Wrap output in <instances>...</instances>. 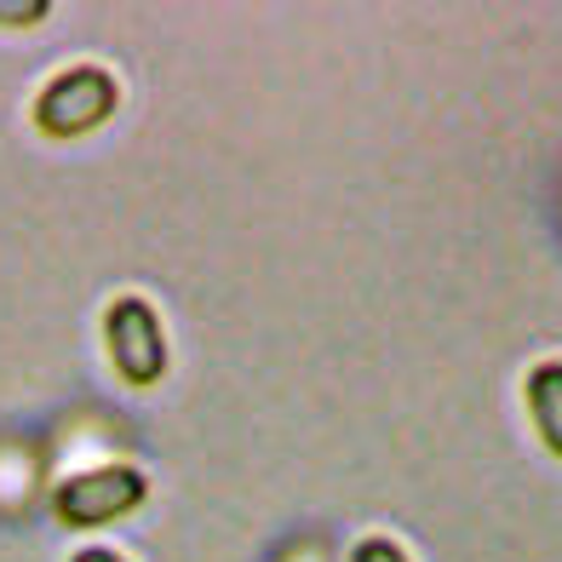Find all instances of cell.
<instances>
[{
    "label": "cell",
    "instance_id": "1",
    "mask_svg": "<svg viewBox=\"0 0 562 562\" xmlns=\"http://www.w3.org/2000/svg\"><path fill=\"white\" fill-rule=\"evenodd\" d=\"M121 104V87L110 69L81 64V69H64L58 81H46L35 98V126L46 138H81L92 126H104Z\"/></svg>",
    "mask_w": 562,
    "mask_h": 562
},
{
    "label": "cell",
    "instance_id": "2",
    "mask_svg": "<svg viewBox=\"0 0 562 562\" xmlns=\"http://www.w3.org/2000/svg\"><path fill=\"white\" fill-rule=\"evenodd\" d=\"M144 494H149V476L138 465H98V471L58 482L53 510L69 528H104V522H121L126 510H138Z\"/></svg>",
    "mask_w": 562,
    "mask_h": 562
},
{
    "label": "cell",
    "instance_id": "3",
    "mask_svg": "<svg viewBox=\"0 0 562 562\" xmlns=\"http://www.w3.org/2000/svg\"><path fill=\"white\" fill-rule=\"evenodd\" d=\"M104 339H110L115 373L126 385H156L167 373V334H161V316L149 311V299H138V293L115 299L104 316Z\"/></svg>",
    "mask_w": 562,
    "mask_h": 562
},
{
    "label": "cell",
    "instance_id": "4",
    "mask_svg": "<svg viewBox=\"0 0 562 562\" xmlns=\"http://www.w3.org/2000/svg\"><path fill=\"white\" fill-rule=\"evenodd\" d=\"M528 414L551 453H562V362H540L528 373Z\"/></svg>",
    "mask_w": 562,
    "mask_h": 562
},
{
    "label": "cell",
    "instance_id": "5",
    "mask_svg": "<svg viewBox=\"0 0 562 562\" xmlns=\"http://www.w3.org/2000/svg\"><path fill=\"white\" fill-rule=\"evenodd\" d=\"M350 562H407V551L396 540H385V533H368V540L350 551Z\"/></svg>",
    "mask_w": 562,
    "mask_h": 562
},
{
    "label": "cell",
    "instance_id": "6",
    "mask_svg": "<svg viewBox=\"0 0 562 562\" xmlns=\"http://www.w3.org/2000/svg\"><path fill=\"white\" fill-rule=\"evenodd\" d=\"M46 12V0H0V23H41Z\"/></svg>",
    "mask_w": 562,
    "mask_h": 562
},
{
    "label": "cell",
    "instance_id": "7",
    "mask_svg": "<svg viewBox=\"0 0 562 562\" xmlns=\"http://www.w3.org/2000/svg\"><path fill=\"white\" fill-rule=\"evenodd\" d=\"M69 562H126V557H115V551H98V546H92V551H75Z\"/></svg>",
    "mask_w": 562,
    "mask_h": 562
}]
</instances>
